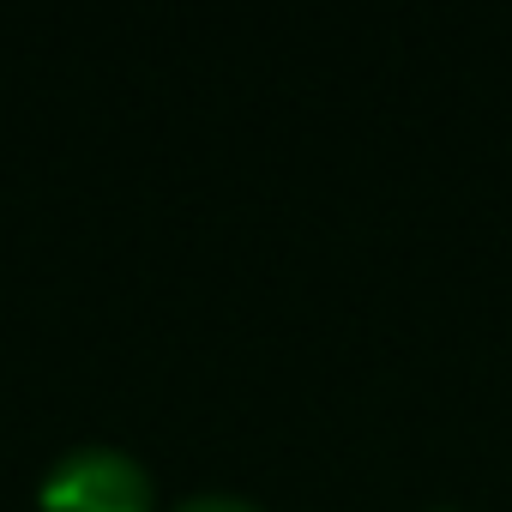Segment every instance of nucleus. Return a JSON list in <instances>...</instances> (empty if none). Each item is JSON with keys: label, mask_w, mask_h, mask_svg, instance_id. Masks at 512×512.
I'll return each instance as SVG.
<instances>
[{"label": "nucleus", "mask_w": 512, "mask_h": 512, "mask_svg": "<svg viewBox=\"0 0 512 512\" xmlns=\"http://www.w3.org/2000/svg\"><path fill=\"white\" fill-rule=\"evenodd\" d=\"M43 512H157V482L127 446H73L37 488Z\"/></svg>", "instance_id": "nucleus-1"}, {"label": "nucleus", "mask_w": 512, "mask_h": 512, "mask_svg": "<svg viewBox=\"0 0 512 512\" xmlns=\"http://www.w3.org/2000/svg\"><path fill=\"white\" fill-rule=\"evenodd\" d=\"M175 512H272V506L247 500V494H223V488H205V494H187Z\"/></svg>", "instance_id": "nucleus-2"}]
</instances>
